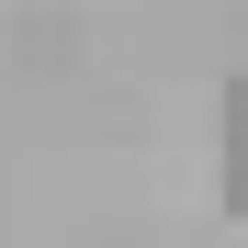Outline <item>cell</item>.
Returning a JSON list of instances; mask_svg holds the SVG:
<instances>
[{
	"label": "cell",
	"instance_id": "1",
	"mask_svg": "<svg viewBox=\"0 0 248 248\" xmlns=\"http://www.w3.org/2000/svg\"><path fill=\"white\" fill-rule=\"evenodd\" d=\"M226 203L248 215V79L226 91Z\"/></svg>",
	"mask_w": 248,
	"mask_h": 248
}]
</instances>
